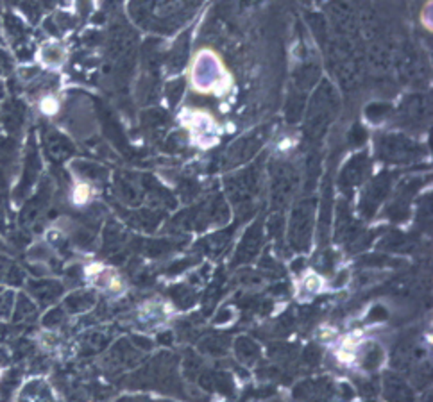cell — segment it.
Segmentation results:
<instances>
[{
	"label": "cell",
	"instance_id": "7a4b0ae2",
	"mask_svg": "<svg viewBox=\"0 0 433 402\" xmlns=\"http://www.w3.org/2000/svg\"><path fill=\"white\" fill-rule=\"evenodd\" d=\"M88 197H90V188H88L86 184H79L77 188L74 190V201L77 204H84L88 201Z\"/></svg>",
	"mask_w": 433,
	"mask_h": 402
},
{
	"label": "cell",
	"instance_id": "6da1fadb",
	"mask_svg": "<svg viewBox=\"0 0 433 402\" xmlns=\"http://www.w3.org/2000/svg\"><path fill=\"white\" fill-rule=\"evenodd\" d=\"M192 83L197 92L220 95L229 88V74L224 70L222 63L215 52L202 50L193 61Z\"/></svg>",
	"mask_w": 433,
	"mask_h": 402
}]
</instances>
